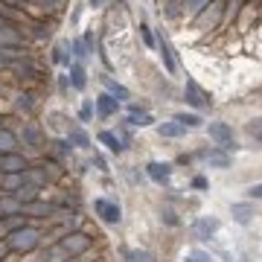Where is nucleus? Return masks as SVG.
Returning a JSON list of instances; mask_svg holds the SVG:
<instances>
[{
    "label": "nucleus",
    "instance_id": "nucleus-1",
    "mask_svg": "<svg viewBox=\"0 0 262 262\" xmlns=\"http://www.w3.org/2000/svg\"><path fill=\"white\" fill-rule=\"evenodd\" d=\"M41 242H44V230L38 225H27L20 227V230H12L6 236V245H9V251L20 253V256H29V253L41 251Z\"/></svg>",
    "mask_w": 262,
    "mask_h": 262
},
{
    "label": "nucleus",
    "instance_id": "nucleus-2",
    "mask_svg": "<svg viewBox=\"0 0 262 262\" xmlns=\"http://www.w3.org/2000/svg\"><path fill=\"white\" fill-rule=\"evenodd\" d=\"M96 236L84 233V230H70V233L61 236V251H64L67 259H79V256H84V253L91 251V245H94Z\"/></svg>",
    "mask_w": 262,
    "mask_h": 262
},
{
    "label": "nucleus",
    "instance_id": "nucleus-3",
    "mask_svg": "<svg viewBox=\"0 0 262 262\" xmlns=\"http://www.w3.org/2000/svg\"><path fill=\"white\" fill-rule=\"evenodd\" d=\"M207 134H210V140L215 143V149H225V151H236L239 146H236V137H233V128L227 125V122L215 120L207 125Z\"/></svg>",
    "mask_w": 262,
    "mask_h": 262
},
{
    "label": "nucleus",
    "instance_id": "nucleus-4",
    "mask_svg": "<svg viewBox=\"0 0 262 262\" xmlns=\"http://www.w3.org/2000/svg\"><path fill=\"white\" fill-rule=\"evenodd\" d=\"M225 9H227V0H213L201 15L195 18V27L198 29H215L225 24Z\"/></svg>",
    "mask_w": 262,
    "mask_h": 262
},
{
    "label": "nucleus",
    "instance_id": "nucleus-5",
    "mask_svg": "<svg viewBox=\"0 0 262 262\" xmlns=\"http://www.w3.org/2000/svg\"><path fill=\"white\" fill-rule=\"evenodd\" d=\"M18 140L32 151H44V128L38 125L35 120H27L20 122V131H18Z\"/></svg>",
    "mask_w": 262,
    "mask_h": 262
},
{
    "label": "nucleus",
    "instance_id": "nucleus-6",
    "mask_svg": "<svg viewBox=\"0 0 262 262\" xmlns=\"http://www.w3.org/2000/svg\"><path fill=\"white\" fill-rule=\"evenodd\" d=\"M184 102L192 105L195 111H204V108H210V105H213V96L207 94V91L195 82V79H187V82H184Z\"/></svg>",
    "mask_w": 262,
    "mask_h": 262
},
{
    "label": "nucleus",
    "instance_id": "nucleus-7",
    "mask_svg": "<svg viewBox=\"0 0 262 262\" xmlns=\"http://www.w3.org/2000/svg\"><path fill=\"white\" fill-rule=\"evenodd\" d=\"M94 210L105 225H120L122 222V210L114 198H94Z\"/></svg>",
    "mask_w": 262,
    "mask_h": 262
},
{
    "label": "nucleus",
    "instance_id": "nucleus-8",
    "mask_svg": "<svg viewBox=\"0 0 262 262\" xmlns=\"http://www.w3.org/2000/svg\"><path fill=\"white\" fill-rule=\"evenodd\" d=\"M155 41H158V53H160V61H163V67H166V73L175 76V73H178V58H175V50H172V44H169L166 32H163V29H158Z\"/></svg>",
    "mask_w": 262,
    "mask_h": 262
},
{
    "label": "nucleus",
    "instance_id": "nucleus-9",
    "mask_svg": "<svg viewBox=\"0 0 262 262\" xmlns=\"http://www.w3.org/2000/svg\"><path fill=\"white\" fill-rule=\"evenodd\" d=\"M29 166H32L29 158H27V155H20V151L0 155V172H3V175H24Z\"/></svg>",
    "mask_w": 262,
    "mask_h": 262
},
{
    "label": "nucleus",
    "instance_id": "nucleus-10",
    "mask_svg": "<svg viewBox=\"0 0 262 262\" xmlns=\"http://www.w3.org/2000/svg\"><path fill=\"white\" fill-rule=\"evenodd\" d=\"M53 213H56V204H47L44 198H38V201H32V204H27V207H24V215H27V219L32 222V225H35L38 219H41V222H47V225H50V219H53Z\"/></svg>",
    "mask_w": 262,
    "mask_h": 262
},
{
    "label": "nucleus",
    "instance_id": "nucleus-11",
    "mask_svg": "<svg viewBox=\"0 0 262 262\" xmlns=\"http://www.w3.org/2000/svg\"><path fill=\"white\" fill-rule=\"evenodd\" d=\"M24 41H27L24 27H18V24H3L0 27V50L3 47H24Z\"/></svg>",
    "mask_w": 262,
    "mask_h": 262
},
{
    "label": "nucleus",
    "instance_id": "nucleus-12",
    "mask_svg": "<svg viewBox=\"0 0 262 262\" xmlns=\"http://www.w3.org/2000/svg\"><path fill=\"white\" fill-rule=\"evenodd\" d=\"M125 125L128 128H146V125H151L155 122V117H151L143 105H137V102H128V117H125Z\"/></svg>",
    "mask_w": 262,
    "mask_h": 262
},
{
    "label": "nucleus",
    "instance_id": "nucleus-13",
    "mask_svg": "<svg viewBox=\"0 0 262 262\" xmlns=\"http://www.w3.org/2000/svg\"><path fill=\"white\" fill-rule=\"evenodd\" d=\"M195 158L198 160H204V163H210V166H215V169H227L230 166V151H225V149H201V151H195Z\"/></svg>",
    "mask_w": 262,
    "mask_h": 262
},
{
    "label": "nucleus",
    "instance_id": "nucleus-14",
    "mask_svg": "<svg viewBox=\"0 0 262 262\" xmlns=\"http://www.w3.org/2000/svg\"><path fill=\"white\" fill-rule=\"evenodd\" d=\"M99 82H102L105 94H111V96H114V99H117L120 105H122V102H128V99H131V91H128V88H125V84H120L117 79H111L108 73H102V76H99Z\"/></svg>",
    "mask_w": 262,
    "mask_h": 262
},
{
    "label": "nucleus",
    "instance_id": "nucleus-15",
    "mask_svg": "<svg viewBox=\"0 0 262 262\" xmlns=\"http://www.w3.org/2000/svg\"><path fill=\"white\" fill-rule=\"evenodd\" d=\"M146 178L155 181V184H169V178H172V163H160V160H151V163H146Z\"/></svg>",
    "mask_w": 262,
    "mask_h": 262
},
{
    "label": "nucleus",
    "instance_id": "nucleus-16",
    "mask_svg": "<svg viewBox=\"0 0 262 262\" xmlns=\"http://www.w3.org/2000/svg\"><path fill=\"white\" fill-rule=\"evenodd\" d=\"M219 227H222V225H219V219H213V215H204V219H198L195 225H192V236L204 242V239H213Z\"/></svg>",
    "mask_w": 262,
    "mask_h": 262
},
{
    "label": "nucleus",
    "instance_id": "nucleus-17",
    "mask_svg": "<svg viewBox=\"0 0 262 262\" xmlns=\"http://www.w3.org/2000/svg\"><path fill=\"white\" fill-rule=\"evenodd\" d=\"M9 70L15 73V79H18V82H32V79L38 76V64L32 61V56L24 58V61H15V64H9Z\"/></svg>",
    "mask_w": 262,
    "mask_h": 262
},
{
    "label": "nucleus",
    "instance_id": "nucleus-18",
    "mask_svg": "<svg viewBox=\"0 0 262 262\" xmlns=\"http://www.w3.org/2000/svg\"><path fill=\"white\" fill-rule=\"evenodd\" d=\"M47 155H50V158H56L58 163H64V160L73 155V146H70L67 137H53V140L47 143Z\"/></svg>",
    "mask_w": 262,
    "mask_h": 262
},
{
    "label": "nucleus",
    "instance_id": "nucleus-19",
    "mask_svg": "<svg viewBox=\"0 0 262 262\" xmlns=\"http://www.w3.org/2000/svg\"><path fill=\"white\" fill-rule=\"evenodd\" d=\"M94 108H96V114H99L102 120H108V117H114V114L120 111V102H117L111 94H99L94 99Z\"/></svg>",
    "mask_w": 262,
    "mask_h": 262
},
{
    "label": "nucleus",
    "instance_id": "nucleus-20",
    "mask_svg": "<svg viewBox=\"0 0 262 262\" xmlns=\"http://www.w3.org/2000/svg\"><path fill=\"white\" fill-rule=\"evenodd\" d=\"M24 181H27V184H35L38 189H47L50 184H53V181H50V175L44 172V166H41V163H32V166H29L27 172H24Z\"/></svg>",
    "mask_w": 262,
    "mask_h": 262
},
{
    "label": "nucleus",
    "instance_id": "nucleus-21",
    "mask_svg": "<svg viewBox=\"0 0 262 262\" xmlns=\"http://www.w3.org/2000/svg\"><path fill=\"white\" fill-rule=\"evenodd\" d=\"M67 79H70V88H73V91H84V84H88V70H84L82 61H70Z\"/></svg>",
    "mask_w": 262,
    "mask_h": 262
},
{
    "label": "nucleus",
    "instance_id": "nucleus-22",
    "mask_svg": "<svg viewBox=\"0 0 262 262\" xmlns=\"http://www.w3.org/2000/svg\"><path fill=\"white\" fill-rule=\"evenodd\" d=\"M18 146H20L18 134L9 125H0V155H12V151H18Z\"/></svg>",
    "mask_w": 262,
    "mask_h": 262
},
{
    "label": "nucleus",
    "instance_id": "nucleus-23",
    "mask_svg": "<svg viewBox=\"0 0 262 262\" xmlns=\"http://www.w3.org/2000/svg\"><path fill=\"white\" fill-rule=\"evenodd\" d=\"M172 120L178 122L184 131H195V128H201L204 125V120H201V114H195V111H178Z\"/></svg>",
    "mask_w": 262,
    "mask_h": 262
},
{
    "label": "nucleus",
    "instance_id": "nucleus-24",
    "mask_svg": "<svg viewBox=\"0 0 262 262\" xmlns=\"http://www.w3.org/2000/svg\"><path fill=\"white\" fill-rule=\"evenodd\" d=\"M64 137L70 140V146H73V149H91V137H88V131H84L82 125H70Z\"/></svg>",
    "mask_w": 262,
    "mask_h": 262
},
{
    "label": "nucleus",
    "instance_id": "nucleus-25",
    "mask_svg": "<svg viewBox=\"0 0 262 262\" xmlns=\"http://www.w3.org/2000/svg\"><path fill=\"white\" fill-rule=\"evenodd\" d=\"M210 3H213V0H181V15H187V18L195 20Z\"/></svg>",
    "mask_w": 262,
    "mask_h": 262
},
{
    "label": "nucleus",
    "instance_id": "nucleus-26",
    "mask_svg": "<svg viewBox=\"0 0 262 262\" xmlns=\"http://www.w3.org/2000/svg\"><path fill=\"white\" fill-rule=\"evenodd\" d=\"M96 140L102 143V146L111 151V155H122V151H125V146L120 143V137H117L114 131H99V137H96Z\"/></svg>",
    "mask_w": 262,
    "mask_h": 262
},
{
    "label": "nucleus",
    "instance_id": "nucleus-27",
    "mask_svg": "<svg viewBox=\"0 0 262 262\" xmlns=\"http://www.w3.org/2000/svg\"><path fill=\"white\" fill-rule=\"evenodd\" d=\"M230 213H233V219L239 222V225H248L253 219V204L251 201H236L233 207H230Z\"/></svg>",
    "mask_w": 262,
    "mask_h": 262
},
{
    "label": "nucleus",
    "instance_id": "nucleus-28",
    "mask_svg": "<svg viewBox=\"0 0 262 262\" xmlns=\"http://www.w3.org/2000/svg\"><path fill=\"white\" fill-rule=\"evenodd\" d=\"M15 198L27 207V204H32V201H38V198H41V189H38L35 184H27V181H24V184H20V189L15 192Z\"/></svg>",
    "mask_w": 262,
    "mask_h": 262
},
{
    "label": "nucleus",
    "instance_id": "nucleus-29",
    "mask_svg": "<svg viewBox=\"0 0 262 262\" xmlns=\"http://www.w3.org/2000/svg\"><path fill=\"white\" fill-rule=\"evenodd\" d=\"M24 213V204H20L15 195H0V215H18Z\"/></svg>",
    "mask_w": 262,
    "mask_h": 262
},
{
    "label": "nucleus",
    "instance_id": "nucleus-30",
    "mask_svg": "<svg viewBox=\"0 0 262 262\" xmlns=\"http://www.w3.org/2000/svg\"><path fill=\"white\" fill-rule=\"evenodd\" d=\"M20 184H24V175H3V172H0V189H3L6 195H15L20 189Z\"/></svg>",
    "mask_w": 262,
    "mask_h": 262
},
{
    "label": "nucleus",
    "instance_id": "nucleus-31",
    "mask_svg": "<svg viewBox=\"0 0 262 262\" xmlns=\"http://www.w3.org/2000/svg\"><path fill=\"white\" fill-rule=\"evenodd\" d=\"M15 108L24 114H32V108H35V94L32 91H20L18 96H15Z\"/></svg>",
    "mask_w": 262,
    "mask_h": 262
},
{
    "label": "nucleus",
    "instance_id": "nucleus-32",
    "mask_svg": "<svg viewBox=\"0 0 262 262\" xmlns=\"http://www.w3.org/2000/svg\"><path fill=\"white\" fill-rule=\"evenodd\" d=\"M67 44H56V47H53V53H50V58H53V64H58V67H70V61H73V58H70V53H67Z\"/></svg>",
    "mask_w": 262,
    "mask_h": 262
},
{
    "label": "nucleus",
    "instance_id": "nucleus-33",
    "mask_svg": "<svg viewBox=\"0 0 262 262\" xmlns=\"http://www.w3.org/2000/svg\"><path fill=\"white\" fill-rule=\"evenodd\" d=\"M27 27L32 29L29 35L35 38V41H44V38H50V32H53V29H50V24H47V20H29Z\"/></svg>",
    "mask_w": 262,
    "mask_h": 262
},
{
    "label": "nucleus",
    "instance_id": "nucleus-34",
    "mask_svg": "<svg viewBox=\"0 0 262 262\" xmlns=\"http://www.w3.org/2000/svg\"><path fill=\"white\" fill-rule=\"evenodd\" d=\"M158 134L160 137H184V128L175 120H169V122H160L158 125Z\"/></svg>",
    "mask_w": 262,
    "mask_h": 262
},
{
    "label": "nucleus",
    "instance_id": "nucleus-35",
    "mask_svg": "<svg viewBox=\"0 0 262 262\" xmlns=\"http://www.w3.org/2000/svg\"><path fill=\"white\" fill-rule=\"evenodd\" d=\"M67 47L73 50V61H84V58L91 56V50L84 47V41H82V38H73V41H70Z\"/></svg>",
    "mask_w": 262,
    "mask_h": 262
},
{
    "label": "nucleus",
    "instance_id": "nucleus-36",
    "mask_svg": "<svg viewBox=\"0 0 262 262\" xmlns=\"http://www.w3.org/2000/svg\"><path fill=\"white\" fill-rule=\"evenodd\" d=\"M122 256L128 262H155V256L149 251H128V248H122Z\"/></svg>",
    "mask_w": 262,
    "mask_h": 262
},
{
    "label": "nucleus",
    "instance_id": "nucleus-37",
    "mask_svg": "<svg viewBox=\"0 0 262 262\" xmlns=\"http://www.w3.org/2000/svg\"><path fill=\"white\" fill-rule=\"evenodd\" d=\"M245 131H248L253 140H256V143L262 146V117H259V120H251L248 125H245Z\"/></svg>",
    "mask_w": 262,
    "mask_h": 262
},
{
    "label": "nucleus",
    "instance_id": "nucleus-38",
    "mask_svg": "<svg viewBox=\"0 0 262 262\" xmlns=\"http://www.w3.org/2000/svg\"><path fill=\"white\" fill-rule=\"evenodd\" d=\"M94 111H96V108H94V99H84L82 108H79V122H82V125H84V122H91Z\"/></svg>",
    "mask_w": 262,
    "mask_h": 262
},
{
    "label": "nucleus",
    "instance_id": "nucleus-39",
    "mask_svg": "<svg viewBox=\"0 0 262 262\" xmlns=\"http://www.w3.org/2000/svg\"><path fill=\"white\" fill-rule=\"evenodd\" d=\"M140 38H143V44H146V47H158V41H155V35H151V27L149 24H140Z\"/></svg>",
    "mask_w": 262,
    "mask_h": 262
},
{
    "label": "nucleus",
    "instance_id": "nucleus-40",
    "mask_svg": "<svg viewBox=\"0 0 262 262\" xmlns=\"http://www.w3.org/2000/svg\"><path fill=\"white\" fill-rule=\"evenodd\" d=\"M187 262H213V256H210L207 251H198V248H195V251L187 253Z\"/></svg>",
    "mask_w": 262,
    "mask_h": 262
},
{
    "label": "nucleus",
    "instance_id": "nucleus-41",
    "mask_svg": "<svg viewBox=\"0 0 262 262\" xmlns=\"http://www.w3.org/2000/svg\"><path fill=\"white\" fill-rule=\"evenodd\" d=\"M245 192H248V201H259L262 198V184H253V187H248Z\"/></svg>",
    "mask_w": 262,
    "mask_h": 262
},
{
    "label": "nucleus",
    "instance_id": "nucleus-42",
    "mask_svg": "<svg viewBox=\"0 0 262 262\" xmlns=\"http://www.w3.org/2000/svg\"><path fill=\"white\" fill-rule=\"evenodd\" d=\"M160 219H163V222H166V225H172V227L178 225V215L172 213V210H169V207H166V210H163V213H160Z\"/></svg>",
    "mask_w": 262,
    "mask_h": 262
},
{
    "label": "nucleus",
    "instance_id": "nucleus-43",
    "mask_svg": "<svg viewBox=\"0 0 262 262\" xmlns=\"http://www.w3.org/2000/svg\"><path fill=\"white\" fill-rule=\"evenodd\" d=\"M58 91H61V94L70 91V79H67V73H58Z\"/></svg>",
    "mask_w": 262,
    "mask_h": 262
},
{
    "label": "nucleus",
    "instance_id": "nucleus-44",
    "mask_svg": "<svg viewBox=\"0 0 262 262\" xmlns=\"http://www.w3.org/2000/svg\"><path fill=\"white\" fill-rule=\"evenodd\" d=\"M192 189H207V178H204V175H195V178H192Z\"/></svg>",
    "mask_w": 262,
    "mask_h": 262
},
{
    "label": "nucleus",
    "instance_id": "nucleus-45",
    "mask_svg": "<svg viewBox=\"0 0 262 262\" xmlns=\"http://www.w3.org/2000/svg\"><path fill=\"white\" fill-rule=\"evenodd\" d=\"M94 163H96L99 169H102V172H108V163H105V158H102V155H94Z\"/></svg>",
    "mask_w": 262,
    "mask_h": 262
},
{
    "label": "nucleus",
    "instance_id": "nucleus-46",
    "mask_svg": "<svg viewBox=\"0 0 262 262\" xmlns=\"http://www.w3.org/2000/svg\"><path fill=\"white\" fill-rule=\"evenodd\" d=\"M6 253H9V245H6V239H0V262L6 259Z\"/></svg>",
    "mask_w": 262,
    "mask_h": 262
},
{
    "label": "nucleus",
    "instance_id": "nucleus-47",
    "mask_svg": "<svg viewBox=\"0 0 262 262\" xmlns=\"http://www.w3.org/2000/svg\"><path fill=\"white\" fill-rule=\"evenodd\" d=\"M0 3H3V6H18L20 0H0Z\"/></svg>",
    "mask_w": 262,
    "mask_h": 262
},
{
    "label": "nucleus",
    "instance_id": "nucleus-48",
    "mask_svg": "<svg viewBox=\"0 0 262 262\" xmlns=\"http://www.w3.org/2000/svg\"><path fill=\"white\" fill-rule=\"evenodd\" d=\"M88 3H91V6H102L105 0H88Z\"/></svg>",
    "mask_w": 262,
    "mask_h": 262
},
{
    "label": "nucleus",
    "instance_id": "nucleus-49",
    "mask_svg": "<svg viewBox=\"0 0 262 262\" xmlns=\"http://www.w3.org/2000/svg\"><path fill=\"white\" fill-rule=\"evenodd\" d=\"M0 70H9V64H6V61H3V56H0Z\"/></svg>",
    "mask_w": 262,
    "mask_h": 262
},
{
    "label": "nucleus",
    "instance_id": "nucleus-50",
    "mask_svg": "<svg viewBox=\"0 0 262 262\" xmlns=\"http://www.w3.org/2000/svg\"><path fill=\"white\" fill-rule=\"evenodd\" d=\"M3 24H6V20H3V18H0V27H3Z\"/></svg>",
    "mask_w": 262,
    "mask_h": 262
},
{
    "label": "nucleus",
    "instance_id": "nucleus-51",
    "mask_svg": "<svg viewBox=\"0 0 262 262\" xmlns=\"http://www.w3.org/2000/svg\"><path fill=\"white\" fill-rule=\"evenodd\" d=\"M64 262H76V259H64Z\"/></svg>",
    "mask_w": 262,
    "mask_h": 262
},
{
    "label": "nucleus",
    "instance_id": "nucleus-52",
    "mask_svg": "<svg viewBox=\"0 0 262 262\" xmlns=\"http://www.w3.org/2000/svg\"><path fill=\"white\" fill-rule=\"evenodd\" d=\"M0 125H3V120H0Z\"/></svg>",
    "mask_w": 262,
    "mask_h": 262
},
{
    "label": "nucleus",
    "instance_id": "nucleus-53",
    "mask_svg": "<svg viewBox=\"0 0 262 262\" xmlns=\"http://www.w3.org/2000/svg\"><path fill=\"white\" fill-rule=\"evenodd\" d=\"M0 219H3V215H0Z\"/></svg>",
    "mask_w": 262,
    "mask_h": 262
}]
</instances>
